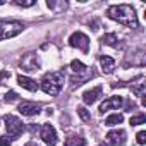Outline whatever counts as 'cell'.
Wrapping results in <instances>:
<instances>
[{
  "label": "cell",
  "mask_w": 146,
  "mask_h": 146,
  "mask_svg": "<svg viewBox=\"0 0 146 146\" xmlns=\"http://www.w3.org/2000/svg\"><path fill=\"white\" fill-rule=\"evenodd\" d=\"M107 16L113 21H117L119 24L125 26V28H137L139 23H137V17H136V11L132 5H127V4H120V5H112L108 7L107 11Z\"/></svg>",
  "instance_id": "6da1fadb"
},
{
  "label": "cell",
  "mask_w": 146,
  "mask_h": 146,
  "mask_svg": "<svg viewBox=\"0 0 146 146\" xmlns=\"http://www.w3.org/2000/svg\"><path fill=\"white\" fill-rule=\"evenodd\" d=\"M64 72H48L41 79V90L50 96H57L64 86Z\"/></svg>",
  "instance_id": "7a4b0ae2"
},
{
  "label": "cell",
  "mask_w": 146,
  "mask_h": 146,
  "mask_svg": "<svg viewBox=\"0 0 146 146\" xmlns=\"http://www.w3.org/2000/svg\"><path fill=\"white\" fill-rule=\"evenodd\" d=\"M23 29L24 24L19 21H0V41L17 36L19 33H23Z\"/></svg>",
  "instance_id": "3957f363"
},
{
  "label": "cell",
  "mask_w": 146,
  "mask_h": 146,
  "mask_svg": "<svg viewBox=\"0 0 146 146\" xmlns=\"http://www.w3.org/2000/svg\"><path fill=\"white\" fill-rule=\"evenodd\" d=\"M5 127H7V134L11 139H17L23 132H24V124L16 117V115H5Z\"/></svg>",
  "instance_id": "277c9868"
},
{
  "label": "cell",
  "mask_w": 146,
  "mask_h": 146,
  "mask_svg": "<svg viewBox=\"0 0 146 146\" xmlns=\"http://www.w3.org/2000/svg\"><path fill=\"white\" fill-rule=\"evenodd\" d=\"M69 45L70 46H74V48H79L83 52H88L90 50V38L81 33V31H76V33H72L70 38H69Z\"/></svg>",
  "instance_id": "5b68a950"
},
{
  "label": "cell",
  "mask_w": 146,
  "mask_h": 146,
  "mask_svg": "<svg viewBox=\"0 0 146 146\" xmlns=\"http://www.w3.org/2000/svg\"><path fill=\"white\" fill-rule=\"evenodd\" d=\"M40 136H41L43 143H46L48 146H55L57 141H58V139H57V131H55V127H53L52 124H45V125L41 127Z\"/></svg>",
  "instance_id": "8992f818"
},
{
  "label": "cell",
  "mask_w": 146,
  "mask_h": 146,
  "mask_svg": "<svg viewBox=\"0 0 146 146\" xmlns=\"http://www.w3.org/2000/svg\"><path fill=\"white\" fill-rule=\"evenodd\" d=\"M122 103H124L122 96H110V98H107V100L100 105V112L105 113V112H108V110H119V108L122 107Z\"/></svg>",
  "instance_id": "52a82bcc"
},
{
  "label": "cell",
  "mask_w": 146,
  "mask_h": 146,
  "mask_svg": "<svg viewBox=\"0 0 146 146\" xmlns=\"http://www.w3.org/2000/svg\"><path fill=\"white\" fill-rule=\"evenodd\" d=\"M107 141H108L112 146H124V144H125V131H122V129L110 131V132L107 134Z\"/></svg>",
  "instance_id": "ba28073f"
},
{
  "label": "cell",
  "mask_w": 146,
  "mask_h": 146,
  "mask_svg": "<svg viewBox=\"0 0 146 146\" xmlns=\"http://www.w3.org/2000/svg\"><path fill=\"white\" fill-rule=\"evenodd\" d=\"M19 112L26 117H33L40 113V105L33 103V102H21L19 103Z\"/></svg>",
  "instance_id": "9c48e42d"
},
{
  "label": "cell",
  "mask_w": 146,
  "mask_h": 146,
  "mask_svg": "<svg viewBox=\"0 0 146 146\" xmlns=\"http://www.w3.org/2000/svg\"><path fill=\"white\" fill-rule=\"evenodd\" d=\"M38 65H40V64H38L35 53H26V55L21 58V67H23L24 70H29V72L38 70Z\"/></svg>",
  "instance_id": "30bf717a"
},
{
  "label": "cell",
  "mask_w": 146,
  "mask_h": 146,
  "mask_svg": "<svg viewBox=\"0 0 146 146\" xmlns=\"http://www.w3.org/2000/svg\"><path fill=\"white\" fill-rule=\"evenodd\" d=\"M100 96H102V88L96 86V88H93V90L84 91V95H83V102H84L86 105H93L95 102H98Z\"/></svg>",
  "instance_id": "8fae6325"
},
{
  "label": "cell",
  "mask_w": 146,
  "mask_h": 146,
  "mask_svg": "<svg viewBox=\"0 0 146 146\" xmlns=\"http://www.w3.org/2000/svg\"><path fill=\"white\" fill-rule=\"evenodd\" d=\"M17 83H19V86H23L28 91H36L38 90V83L35 79L28 78V76H17Z\"/></svg>",
  "instance_id": "7c38bea8"
},
{
  "label": "cell",
  "mask_w": 146,
  "mask_h": 146,
  "mask_svg": "<svg viewBox=\"0 0 146 146\" xmlns=\"http://www.w3.org/2000/svg\"><path fill=\"white\" fill-rule=\"evenodd\" d=\"M100 64H102L103 72H107V74H110V72L113 70V67H115V60L112 57H108V55H102L100 57Z\"/></svg>",
  "instance_id": "4fadbf2b"
},
{
  "label": "cell",
  "mask_w": 146,
  "mask_h": 146,
  "mask_svg": "<svg viewBox=\"0 0 146 146\" xmlns=\"http://www.w3.org/2000/svg\"><path fill=\"white\" fill-rule=\"evenodd\" d=\"M64 146H86V141L84 137L81 136H69L64 143Z\"/></svg>",
  "instance_id": "5bb4252c"
},
{
  "label": "cell",
  "mask_w": 146,
  "mask_h": 146,
  "mask_svg": "<svg viewBox=\"0 0 146 146\" xmlns=\"http://www.w3.org/2000/svg\"><path fill=\"white\" fill-rule=\"evenodd\" d=\"M122 120H124L122 113H112L105 119V125H117V124H122Z\"/></svg>",
  "instance_id": "9a60e30c"
},
{
  "label": "cell",
  "mask_w": 146,
  "mask_h": 146,
  "mask_svg": "<svg viewBox=\"0 0 146 146\" xmlns=\"http://www.w3.org/2000/svg\"><path fill=\"white\" fill-rule=\"evenodd\" d=\"M102 43H105V45H110V46H115V45H117V36H115L113 33L103 35V36H102Z\"/></svg>",
  "instance_id": "2e32d148"
},
{
  "label": "cell",
  "mask_w": 146,
  "mask_h": 146,
  "mask_svg": "<svg viewBox=\"0 0 146 146\" xmlns=\"http://www.w3.org/2000/svg\"><path fill=\"white\" fill-rule=\"evenodd\" d=\"M70 69L74 70V72H79V74H83V72L86 70V65H84L81 60H72V62H70Z\"/></svg>",
  "instance_id": "e0dca14e"
},
{
  "label": "cell",
  "mask_w": 146,
  "mask_h": 146,
  "mask_svg": "<svg viewBox=\"0 0 146 146\" xmlns=\"http://www.w3.org/2000/svg\"><path fill=\"white\" fill-rule=\"evenodd\" d=\"M144 122H146V115L144 113H139V115L131 117V125H139V124H144Z\"/></svg>",
  "instance_id": "ac0fdd59"
},
{
  "label": "cell",
  "mask_w": 146,
  "mask_h": 146,
  "mask_svg": "<svg viewBox=\"0 0 146 146\" xmlns=\"http://www.w3.org/2000/svg\"><path fill=\"white\" fill-rule=\"evenodd\" d=\"M78 113H79V117L83 119V120H90L91 119V115H90V112L84 108V107H78Z\"/></svg>",
  "instance_id": "d6986e66"
},
{
  "label": "cell",
  "mask_w": 146,
  "mask_h": 146,
  "mask_svg": "<svg viewBox=\"0 0 146 146\" xmlns=\"http://www.w3.org/2000/svg\"><path fill=\"white\" fill-rule=\"evenodd\" d=\"M144 88H146V86H144V83H141L139 86L132 88V91H134V93H136L137 96H144Z\"/></svg>",
  "instance_id": "ffe728a7"
},
{
  "label": "cell",
  "mask_w": 146,
  "mask_h": 146,
  "mask_svg": "<svg viewBox=\"0 0 146 146\" xmlns=\"http://www.w3.org/2000/svg\"><path fill=\"white\" fill-rule=\"evenodd\" d=\"M14 4L19 5V7H31V5H35V0H28V2H23V0H16Z\"/></svg>",
  "instance_id": "44dd1931"
},
{
  "label": "cell",
  "mask_w": 146,
  "mask_h": 146,
  "mask_svg": "<svg viewBox=\"0 0 146 146\" xmlns=\"http://www.w3.org/2000/svg\"><path fill=\"white\" fill-rule=\"evenodd\" d=\"M16 100H17V93L16 91H9L5 95V102H16Z\"/></svg>",
  "instance_id": "7402d4cb"
},
{
  "label": "cell",
  "mask_w": 146,
  "mask_h": 146,
  "mask_svg": "<svg viewBox=\"0 0 146 146\" xmlns=\"http://www.w3.org/2000/svg\"><path fill=\"white\" fill-rule=\"evenodd\" d=\"M136 139H137V143H139V144H144V143H146V132H144V131H141V132H137V136H136Z\"/></svg>",
  "instance_id": "603a6c76"
},
{
  "label": "cell",
  "mask_w": 146,
  "mask_h": 146,
  "mask_svg": "<svg viewBox=\"0 0 146 146\" xmlns=\"http://www.w3.org/2000/svg\"><path fill=\"white\" fill-rule=\"evenodd\" d=\"M0 146H11V139L7 136H2L0 137Z\"/></svg>",
  "instance_id": "cb8c5ba5"
},
{
  "label": "cell",
  "mask_w": 146,
  "mask_h": 146,
  "mask_svg": "<svg viewBox=\"0 0 146 146\" xmlns=\"http://www.w3.org/2000/svg\"><path fill=\"white\" fill-rule=\"evenodd\" d=\"M24 146H38L36 143H28V144H24Z\"/></svg>",
  "instance_id": "d4e9b609"
},
{
  "label": "cell",
  "mask_w": 146,
  "mask_h": 146,
  "mask_svg": "<svg viewBox=\"0 0 146 146\" xmlns=\"http://www.w3.org/2000/svg\"><path fill=\"white\" fill-rule=\"evenodd\" d=\"M4 4H5V2H4V0H0V5H4Z\"/></svg>",
  "instance_id": "484cf974"
},
{
  "label": "cell",
  "mask_w": 146,
  "mask_h": 146,
  "mask_svg": "<svg viewBox=\"0 0 146 146\" xmlns=\"http://www.w3.org/2000/svg\"><path fill=\"white\" fill-rule=\"evenodd\" d=\"M98 146H105V144H98Z\"/></svg>",
  "instance_id": "4316f807"
}]
</instances>
